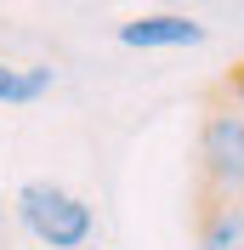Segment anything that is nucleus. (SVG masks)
I'll list each match as a JSON object with an SVG mask.
<instances>
[{"label": "nucleus", "mask_w": 244, "mask_h": 250, "mask_svg": "<svg viewBox=\"0 0 244 250\" xmlns=\"http://www.w3.org/2000/svg\"><path fill=\"white\" fill-rule=\"evenodd\" d=\"M23 233L40 239L46 250H85L97 239V210L62 182H23L12 199Z\"/></svg>", "instance_id": "1"}, {"label": "nucleus", "mask_w": 244, "mask_h": 250, "mask_svg": "<svg viewBox=\"0 0 244 250\" xmlns=\"http://www.w3.org/2000/svg\"><path fill=\"white\" fill-rule=\"evenodd\" d=\"M199 176L216 199H244V114L216 103L199 125Z\"/></svg>", "instance_id": "2"}, {"label": "nucleus", "mask_w": 244, "mask_h": 250, "mask_svg": "<svg viewBox=\"0 0 244 250\" xmlns=\"http://www.w3.org/2000/svg\"><path fill=\"white\" fill-rule=\"evenodd\" d=\"M120 46H131V51H187V46H204V23L187 17V12H142V17L120 23Z\"/></svg>", "instance_id": "3"}, {"label": "nucleus", "mask_w": 244, "mask_h": 250, "mask_svg": "<svg viewBox=\"0 0 244 250\" xmlns=\"http://www.w3.org/2000/svg\"><path fill=\"white\" fill-rule=\"evenodd\" d=\"M199 250H244V199L204 193V205H199Z\"/></svg>", "instance_id": "4"}, {"label": "nucleus", "mask_w": 244, "mask_h": 250, "mask_svg": "<svg viewBox=\"0 0 244 250\" xmlns=\"http://www.w3.org/2000/svg\"><path fill=\"white\" fill-rule=\"evenodd\" d=\"M57 74L46 62H0V108H34L40 97H51Z\"/></svg>", "instance_id": "5"}, {"label": "nucleus", "mask_w": 244, "mask_h": 250, "mask_svg": "<svg viewBox=\"0 0 244 250\" xmlns=\"http://www.w3.org/2000/svg\"><path fill=\"white\" fill-rule=\"evenodd\" d=\"M222 91H227V103H233V108L244 114V57L233 62V68H227V85H222Z\"/></svg>", "instance_id": "6"}]
</instances>
